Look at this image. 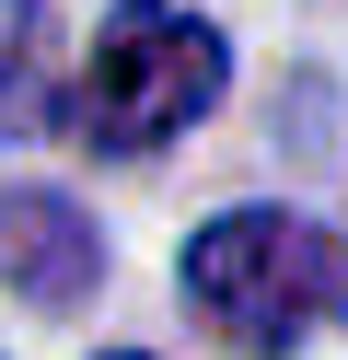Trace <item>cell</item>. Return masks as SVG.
Returning <instances> with one entry per match:
<instances>
[{
    "mask_svg": "<svg viewBox=\"0 0 348 360\" xmlns=\"http://www.w3.org/2000/svg\"><path fill=\"white\" fill-rule=\"evenodd\" d=\"M186 314L244 360H290L302 337L348 326V233L302 210H221L186 233Z\"/></svg>",
    "mask_w": 348,
    "mask_h": 360,
    "instance_id": "obj_1",
    "label": "cell"
},
{
    "mask_svg": "<svg viewBox=\"0 0 348 360\" xmlns=\"http://www.w3.org/2000/svg\"><path fill=\"white\" fill-rule=\"evenodd\" d=\"M105 360H151V349H105Z\"/></svg>",
    "mask_w": 348,
    "mask_h": 360,
    "instance_id": "obj_5",
    "label": "cell"
},
{
    "mask_svg": "<svg viewBox=\"0 0 348 360\" xmlns=\"http://www.w3.org/2000/svg\"><path fill=\"white\" fill-rule=\"evenodd\" d=\"M221 82H232L221 24H198L174 0H116L93 58H82V82H70V140L105 151V163H139V151L186 140L221 105Z\"/></svg>",
    "mask_w": 348,
    "mask_h": 360,
    "instance_id": "obj_2",
    "label": "cell"
},
{
    "mask_svg": "<svg viewBox=\"0 0 348 360\" xmlns=\"http://www.w3.org/2000/svg\"><path fill=\"white\" fill-rule=\"evenodd\" d=\"M58 128V24L46 0H0V140Z\"/></svg>",
    "mask_w": 348,
    "mask_h": 360,
    "instance_id": "obj_4",
    "label": "cell"
},
{
    "mask_svg": "<svg viewBox=\"0 0 348 360\" xmlns=\"http://www.w3.org/2000/svg\"><path fill=\"white\" fill-rule=\"evenodd\" d=\"M0 267L35 314H70L93 279H105V233H93L82 198L58 186H0Z\"/></svg>",
    "mask_w": 348,
    "mask_h": 360,
    "instance_id": "obj_3",
    "label": "cell"
}]
</instances>
